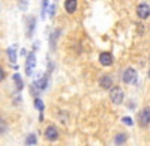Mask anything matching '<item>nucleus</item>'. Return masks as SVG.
<instances>
[{
  "label": "nucleus",
  "mask_w": 150,
  "mask_h": 146,
  "mask_svg": "<svg viewBox=\"0 0 150 146\" xmlns=\"http://www.w3.org/2000/svg\"><path fill=\"white\" fill-rule=\"evenodd\" d=\"M44 136H45V139L48 142H56L59 139V130H57V127L48 125L47 130H45V132H44Z\"/></svg>",
  "instance_id": "4"
},
{
  "label": "nucleus",
  "mask_w": 150,
  "mask_h": 146,
  "mask_svg": "<svg viewBox=\"0 0 150 146\" xmlns=\"http://www.w3.org/2000/svg\"><path fill=\"white\" fill-rule=\"evenodd\" d=\"M149 78H150V69H149Z\"/></svg>",
  "instance_id": "23"
},
{
  "label": "nucleus",
  "mask_w": 150,
  "mask_h": 146,
  "mask_svg": "<svg viewBox=\"0 0 150 146\" xmlns=\"http://www.w3.org/2000/svg\"><path fill=\"white\" fill-rule=\"evenodd\" d=\"M110 100H111L112 104H116V105L122 104L123 100H125V92L119 86H112L110 89Z\"/></svg>",
  "instance_id": "1"
},
{
  "label": "nucleus",
  "mask_w": 150,
  "mask_h": 146,
  "mask_svg": "<svg viewBox=\"0 0 150 146\" xmlns=\"http://www.w3.org/2000/svg\"><path fill=\"white\" fill-rule=\"evenodd\" d=\"M8 130V125H6V120L0 118V134H5Z\"/></svg>",
  "instance_id": "17"
},
{
  "label": "nucleus",
  "mask_w": 150,
  "mask_h": 146,
  "mask_svg": "<svg viewBox=\"0 0 150 146\" xmlns=\"http://www.w3.org/2000/svg\"><path fill=\"white\" fill-rule=\"evenodd\" d=\"M60 35V30H56L51 33V38H50V45H51V48H56V42H57V38Z\"/></svg>",
  "instance_id": "14"
},
{
  "label": "nucleus",
  "mask_w": 150,
  "mask_h": 146,
  "mask_svg": "<svg viewBox=\"0 0 150 146\" xmlns=\"http://www.w3.org/2000/svg\"><path fill=\"white\" fill-rule=\"evenodd\" d=\"M122 80L128 84H135L137 83V71L134 68H126L122 74Z\"/></svg>",
  "instance_id": "3"
},
{
  "label": "nucleus",
  "mask_w": 150,
  "mask_h": 146,
  "mask_svg": "<svg viewBox=\"0 0 150 146\" xmlns=\"http://www.w3.org/2000/svg\"><path fill=\"white\" fill-rule=\"evenodd\" d=\"M14 81H15V84H17V89L21 90V89H23V80H21L20 74H14Z\"/></svg>",
  "instance_id": "15"
},
{
  "label": "nucleus",
  "mask_w": 150,
  "mask_h": 146,
  "mask_svg": "<svg viewBox=\"0 0 150 146\" xmlns=\"http://www.w3.org/2000/svg\"><path fill=\"white\" fill-rule=\"evenodd\" d=\"M122 120H123V124H126L128 127H131V125L134 124V122H132V119H131V118H123Z\"/></svg>",
  "instance_id": "21"
},
{
  "label": "nucleus",
  "mask_w": 150,
  "mask_h": 146,
  "mask_svg": "<svg viewBox=\"0 0 150 146\" xmlns=\"http://www.w3.org/2000/svg\"><path fill=\"white\" fill-rule=\"evenodd\" d=\"M112 62H114V57H112L111 53L102 51L101 54H99V63H101L102 66H111Z\"/></svg>",
  "instance_id": "6"
},
{
  "label": "nucleus",
  "mask_w": 150,
  "mask_h": 146,
  "mask_svg": "<svg viewBox=\"0 0 150 146\" xmlns=\"http://www.w3.org/2000/svg\"><path fill=\"white\" fill-rule=\"evenodd\" d=\"M47 83H48V75H44L42 78H39V80H36L35 81V86L38 88V89H45L47 88Z\"/></svg>",
  "instance_id": "11"
},
{
  "label": "nucleus",
  "mask_w": 150,
  "mask_h": 146,
  "mask_svg": "<svg viewBox=\"0 0 150 146\" xmlns=\"http://www.w3.org/2000/svg\"><path fill=\"white\" fill-rule=\"evenodd\" d=\"M126 134H125V132H119V134L116 136V139H114V143L117 145V146H122L125 142H126Z\"/></svg>",
  "instance_id": "13"
},
{
  "label": "nucleus",
  "mask_w": 150,
  "mask_h": 146,
  "mask_svg": "<svg viewBox=\"0 0 150 146\" xmlns=\"http://www.w3.org/2000/svg\"><path fill=\"white\" fill-rule=\"evenodd\" d=\"M26 145H29V146L36 145V136H35V134H29L27 139H26Z\"/></svg>",
  "instance_id": "16"
},
{
  "label": "nucleus",
  "mask_w": 150,
  "mask_h": 146,
  "mask_svg": "<svg viewBox=\"0 0 150 146\" xmlns=\"http://www.w3.org/2000/svg\"><path fill=\"white\" fill-rule=\"evenodd\" d=\"M27 0H20V9H23V11H26V8H27Z\"/></svg>",
  "instance_id": "20"
},
{
  "label": "nucleus",
  "mask_w": 150,
  "mask_h": 146,
  "mask_svg": "<svg viewBox=\"0 0 150 146\" xmlns=\"http://www.w3.org/2000/svg\"><path fill=\"white\" fill-rule=\"evenodd\" d=\"M8 56H9L11 63H15L17 62V50H15V47H9L8 48Z\"/></svg>",
  "instance_id": "12"
},
{
  "label": "nucleus",
  "mask_w": 150,
  "mask_h": 146,
  "mask_svg": "<svg viewBox=\"0 0 150 146\" xmlns=\"http://www.w3.org/2000/svg\"><path fill=\"white\" fill-rule=\"evenodd\" d=\"M47 5H48V0H42V15L45 14V9H47Z\"/></svg>",
  "instance_id": "22"
},
{
  "label": "nucleus",
  "mask_w": 150,
  "mask_h": 146,
  "mask_svg": "<svg viewBox=\"0 0 150 146\" xmlns=\"http://www.w3.org/2000/svg\"><path fill=\"white\" fill-rule=\"evenodd\" d=\"M35 107H36L39 112H42V110H44V103H42L39 98H35Z\"/></svg>",
  "instance_id": "18"
},
{
  "label": "nucleus",
  "mask_w": 150,
  "mask_h": 146,
  "mask_svg": "<svg viewBox=\"0 0 150 146\" xmlns=\"http://www.w3.org/2000/svg\"><path fill=\"white\" fill-rule=\"evenodd\" d=\"M0 9H2V8H0Z\"/></svg>",
  "instance_id": "24"
},
{
  "label": "nucleus",
  "mask_w": 150,
  "mask_h": 146,
  "mask_svg": "<svg viewBox=\"0 0 150 146\" xmlns=\"http://www.w3.org/2000/svg\"><path fill=\"white\" fill-rule=\"evenodd\" d=\"M99 86L105 90H110L112 88V77L111 75H102L99 78Z\"/></svg>",
  "instance_id": "8"
},
{
  "label": "nucleus",
  "mask_w": 150,
  "mask_h": 146,
  "mask_svg": "<svg viewBox=\"0 0 150 146\" xmlns=\"http://www.w3.org/2000/svg\"><path fill=\"white\" fill-rule=\"evenodd\" d=\"M138 125L141 128H146L150 125V107H144L138 113Z\"/></svg>",
  "instance_id": "2"
},
{
  "label": "nucleus",
  "mask_w": 150,
  "mask_h": 146,
  "mask_svg": "<svg viewBox=\"0 0 150 146\" xmlns=\"http://www.w3.org/2000/svg\"><path fill=\"white\" fill-rule=\"evenodd\" d=\"M78 8V0H65V11L68 14H75Z\"/></svg>",
  "instance_id": "9"
},
{
  "label": "nucleus",
  "mask_w": 150,
  "mask_h": 146,
  "mask_svg": "<svg viewBox=\"0 0 150 146\" xmlns=\"http://www.w3.org/2000/svg\"><path fill=\"white\" fill-rule=\"evenodd\" d=\"M35 23H36V18H35V17H29V18H27V27H26V33H27L29 38L33 35V30H35Z\"/></svg>",
  "instance_id": "10"
},
{
  "label": "nucleus",
  "mask_w": 150,
  "mask_h": 146,
  "mask_svg": "<svg viewBox=\"0 0 150 146\" xmlns=\"http://www.w3.org/2000/svg\"><path fill=\"white\" fill-rule=\"evenodd\" d=\"M36 65V57H35V53H30L27 56V60H26V72L27 75H32L33 74V68Z\"/></svg>",
  "instance_id": "7"
},
{
  "label": "nucleus",
  "mask_w": 150,
  "mask_h": 146,
  "mask_svg": "<svg viewBox=\"0 0 150 146\" xmlns=\"http://www.w3.org/2000/svg\"><path fill=\"white\" fill-rule=\"evenodd\" d=\"M137 15L140 20H147L150 17V6L147 3H140L137 6Z\"/></svg>",
  "instance_id": "5"
},
{
  "label": "nucleus",
  "mask_w": 150,
  "mask_h": 146,
  "mask_svg": "<svg viewBox=\"0 0 150 146\" xmlns=\"http://www.w3.org/2000/svg\"><path fill=\"white\" fill-rule=\"evenodd\" d=\"M6 78V72H5V68L0 65V81H3Z\"/></svg>",
  "instance_id": "19"
}]
</instances>
